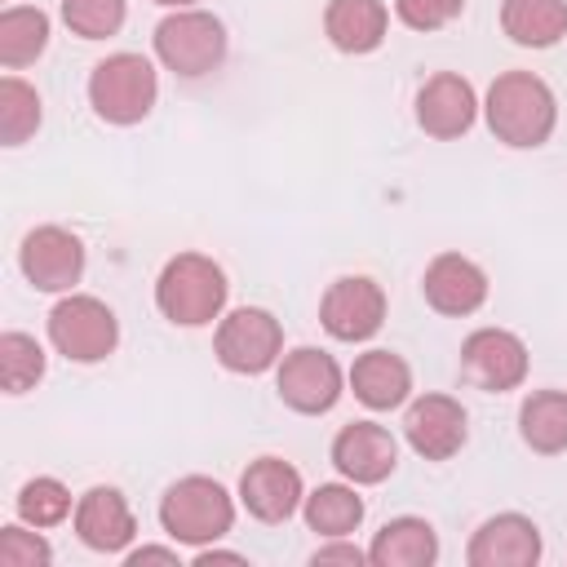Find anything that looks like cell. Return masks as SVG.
I'll return each mask as SVG.
<instances>
[{
  "instance_id": "cell-1",
  "label": "cell",
  "mask_w": 567,
  "mask_h": 567,
  "mask_svg": "<svg viewBox=\"0 0 567 567\" xmlns=\"http://www.w3.org/2000/svg\"><path fill=\"white\" fill-rule=\"evenodd\" d=\"M483 115H487V128L496 133V142H505L514 151H532V146L549 142V133L558 124V102L540 75L505 71L492 80Z\"/></svg>"
},
{
  "instance_id": "cell-2",
  "label": "cell",
  "mask_w": 567,
  "mask_h": 567,
  "mask_svg": "<svg viewBox=\"0 0 567 567\" xmlns=\"http://www.w3.org/2000/svg\"><path fill=\"white\" fill-rule=\"evenodd\" d=\"M155 306L177 328H204L226 306V275L204 252H177L155 279Z\"/></svg>"
},
{
  "instance_id": "cell-3",
  "label": "cell",
  "mask_w": 567,
  "mask_h": 567,
  "mask_svg": "<svg viewBox=\"0 0 567 567\" xmlns=\"http://www.w3.org/2000/svg\"><path fill=\"white\" fill-rule=\"evenodd\" d=\"M159 527L177 545H213L235 527V501L217 478H177L159 501Z\"/></svg>"
},
{
  "instance_id": "cell-4",
  "label": "cell",
  "mask_w": 567,
  "mask_h": 567,
  "mask_svg": "<svg viewBox=\"0 0 567 567\" xmlns=\"http://www.w3.org/2000/svg\"><path fill=\"white\" fill-rule=\"evenodd\" d=\"M159 97V75L142 53H111L89 75V106L106 124H142Z\"/></svg>"
},
{
  "instance_id": "cell-5",
  "label": "cell",
  "mask_w": 567,
  "mask_h": 567,
  "mask_svg": "<svg viewBox=\"0 0 567 567\" xmlns=\"http://www.w3.org/2000/svg\"><path fill=\"white\" fill-rule=\"evenodd\" d=\"M155 58L186 80H199L208 71L221 66L226 58V27L221 18L204 13V9H173L159 27H155Z\"/></svg>"
},
{
  "instance_id": "cell-6",
  "label": "cell",
  "mask_w": 567,
  "mask_h": 567,
  "mask_svg": "<svg viewBox=\"0 0 567 567\" xmlns=\"http://www.w3.org/2000/svg\"><path fill=\"white\" fill-rule=\"evenodd\" d=\"M49 341L71 363H102L120 341V319L106 301L89 292H66L49 310Z\"/></svg>"
},
{
  "instance_id": "cell-7",
  "label": "cell",
  "mask_w": 567,
  "mask_h": 567,
  "mask_svg": "<svg viewBox=\"0 0 567 567\" xmlns=\"http://www.w3.org/2000/svg\"><path fill=\"white\" fill-rule=\"evenodd\" d=\"M213 350H217L221 368L244 372V377H257V372H266V368L279 363V354H284V328H279V319L270 310L239 306V310H230L217 323Z\"/></svg>"
},
{
  "instance_id": "cell-8",
  "label": "cell",
  "mask_w": 567,
  "mask_h": 567,
  "mask_svg": "<svg viewBox=\"0 0 567 567\" xmlns=\"http://www.w3.org/2000/svg\"><path fill=\"white\" fill-rule=\"evenodd\" d=\"M275 385H279V399L292 412L319 416V412L337 408V399H341V368H337L332 354H323L315 346H297L279 359Z\"/></svg>"
},
{
  "instance_id": "cell-9",
  "label": "cell",
  "mask_w": 567,
  "mask_h": 567,
  "mask_svg": "<svg viewBox=\"0 0 567 567\" xmlns=\"http://www.w3.org/2000/svg\"><path fill=\"white\" fill-rule=\"evenodd\" d=\"M461 372L487 394L518 390L527 377V346L509 328H478L461 346Z\"/></svg>"
},
{
  "instance_id": "cell-10",
  "label": "cell",
  "mask_w": 567,
  "mask_h": 567,
  "mask_svg": "<svg viewBox=\"0 0 567 567\" xmlns=\"http://www.w3.org/2000/svg\"><path fill=\"white\" fill-rule=\"evenodd\" d=\"M319 323L337 341H368L385 323V292L368 275L337 279L319 301Z\"/></svg>"
},
{
  "instance_id": "cell-11",
  "label": "cell",
  "mask_w": 567,
  "mask_h": 567,
  "mask_svg": "<svg viewBox=\"0 0 567 567\" xmlns=\"http://www.w3.org/2000/svg\"><path fill=\"white\" fill-rule=\"evenodd\" d=\"M18 266L40 292H71L84 275V244L66 226H35L18 248Z\"/></svg>"
},
{
  "instance_id": "cell-12",
  "label": "cell",
  "mask_w": 567,
  "mask_h": 567,
  "mask_svg": "<svg viewBox=\"0 0 567 567\" xmlns=\"http://www.w3.org/2000/svg\"><path fill=\"white\" fill-rule=\"evenodd\" d=\"M332 465L350 478V483H385L399 465V443L385 425L377 421H354V425H341L337 439H332Z\"/></svg>"
},
{
  "instance_id": "cell-13",
  "label": "cell",
  "mask_w": 567,
  "mask_h": 567,
  "mask_svg": "<svg viewBox=\"0 0 567 567\" xmlns=\"http://www.w3.org/2000/svg\"><path fill=\"white\" fill-rule=\"evenodd\" d=\"M239 501L252 518L261 523H284L297 514V505L306 501L301 474L284 461V456H257L248 461V470L239 474Z\"/></svg>"
},
{
  "instance_id": "cell-14",
  "label": "cell",
  "mask_w": 567,
  "mask_h": 567,
  "mask_svg": "<svg viewBox=\"0 0 567 567\" xmlns=\"http://www.w3.org/2000/svg\"><path fill=\"white\" fill-rule=\"evenodd\" d=\"M474 115H478V97H474V84L456 71H439L430 75L421 89H416V124L430 133V137H461L474 128Z\"/></svg>"
},
{
  "instance_id": "cell-15",
  "label": "cell",
  "mask_w": 567,
  "mask_h": 567,
  "mask_svg": "<svg viewBox=\"0 0 567 567\" xmlns=\"http://www.w3.org/2000/svg\"><path fill=\"white\" fill-rule=\"evenodd\" d=\"M403 434L416 456L447 461L465 443V408L452 394H421L403 416Z\"/></svg>"
},
{
  "instance_id": "cell-16",
  "label": "cell",
  "mask_w": 567,
  "mask_h": 567,
  "mask_svg": "<svg viewBox=\"0 0 567 567\" xmlns=\"http://www.w3.org/2000/svg\"><path fill=\"white\" fill-rule=\"evenodd\" d=\"M421 292L439 315L461 319L487 301V275H483V266H474L461 252H439L421 275Z\"/></svg>"
},
{
  "instance_id": "cell-17",
  "label": "cell",
  "mask_w": 567,
  "mask_h": 567,
  "mask_svg": "<svg viewBox=\"0 0 567 567\" xmlns=\"http://www.w3.org/2000/svg\"><path fill=\"white\" fill-rule=\"evenodd\" d=\"M75 536L97 554H120L137 536L133 509L120 487H89L75 501Z\"/></svg>"
},
{
  "instance_id": "cell-18",
  "label": "cell",
  "mask_w": 567,
  "mask_h": 567,
  "mask_svg": "<svg viewBox=\"0 0 567 567\" xmlns=\"http://www.w3.org/2000/svg\"><path fill=\"white\" fill-rule=\"evenodd\" d=\"M465 558L470 567H532L540 563V532L523 514H496L474 532Z\"/></svg>"
},
{
  "instance_id": "cell-19",
  "label": "cell",
  "mask_w": 567,
  "mask_h": 567,
  "mask_svg": "<svg viewBox=\"0 0 567 567\" xmlns=\"http://www.w3.org/2000/svg\"><path fill=\"white\" fill-rule=\"evenodd\" d=\"M350 390H354V399L363 408L390 412V408L408 403V394H412V368L394 350H368L350 368Z\"/></svg>"
},
{
  "instance_id": "cell-20",
  "label": "cell",
  "mask_w": 567,
  "mask_h": 567,
  "mask_svg": "<svg viewBox=\"0 0 567 567\" xmlns=\"http://www.w3.org/2000/svg\"><path fill=\"white\" fill-rule=\"evenodd\" d=\"M434 558H439V536L425 518L412 514L390 518L368 545V563L377 567H430Z\"/></svg>"
},
{
  "instance_id": "cell-21",
  "label": "cell",
  "mask_w": 567,
  "mask_h": 567,
  "mask_svg": "<svg viewBox=\"0 0 567 567\" xmlns=\"http://www.w3.org/2000/svg\"><path fill=\"white\" fill-rule=\"evenodd\" d=\"M385 27L390 13L381 0H332L323 13V31L341 53H372L385 40Z\"/></svg>"
},
{
  "instance_id": "cell-22",
  "label": "cell",
  "mask_w": 567,
  "mask_h": 567,
  "mask_svg": "<svg viewBox=\"0 0 567 567\" xmlns=\"http://www.w3.org/2000/svg\"><path fill=\"white\" fill-rule=\"evenodd\" d=\"M501 31L523 49H549L567 35V0H505Z\"/></svg>"
},
{
  "instance_id": "cell-23",
  "label": "cell",
  "mask_w": 567,
  "mask_h": 567,
  "mask_svg": "<svg viewBox=\"0 0 567 567\" xmlns=\"http://www.w3.org/2000/svg\"><path fill=\"white\" fill-rule=\"evenodd\" d=\"M518 434L540 456L563 452L567 447V394L563 390H532L518 408Z\"/></svg>"
},
{
  "instance_id": "cell-24",
  "label": "cell",
  "mask_w": 567,
  "mask_h": 567,
  "mask_svg": "<svg viewBox=\"0 0 567 567\" xmlns=\"http://www.w3.org/2000/svg\"><path fill=\"white\" fill-rule=\"evenodd\" d=\"M301 514H306V527L319 532V536H350L359 523H363V501L354 487L346 483H319L306 501H301Z\"/></svg>"
},
{
  "instance_id": "cell-25",
  "label": "cell",
  "mask_w": 567,
  "mask_h": 567,
  "mask_svg": "<svg viewBox=\"0 0 567 567\" xmlns=\"http://www.w3.org/2000/svg\"><path fill=\"white\" fill-rule=\"evenodd\" d=\"M49 44V18L44 9H31V4H13L0 13V62L13 71V66H27L44 53Z\"/></svg>"
},
{
  "instance_id": "cell-26",
  "label": "cell",
  "mask_w": 567,
  "mask_h": 567,
  "mask_svg": "<svg viewBox=\"0 0 567 567\" xmlns=\"http://www.w3.org/2000/svg\"><path fill=\"white\" fill-rule=\"evenodd\" d=\"M40 93L18 80V75H4L0 80V137L4 146H22L35 128H40Z\"/></svg>"
},
{
  "instance_id": "cell-27",
  "label": "cell",
  "mask_w": 567,
  "mask_h": 567,
  "mask_svg": "<svg viewBox=\"0 0 567 567\" xmlns=\"http://www.w3.org/2000/svg\"><path fill=\"white\" fill-rule=\"evenodd\" d=\"M40 377H44V350H40V341L27 337V332H4L0 337V381H4V390L9 394H22Z\"/></svg>"
},
{
  "instance_id": "cell-28",
  "label": "cell",
  "mask_w": 567,
  "mask_h": 567,
  "mask_svg": "<svg viewBox=\"0 0 567 567\" xmlns=\"http://www.w3.org/2000/svg\"><path fill=\"white\" fill-rule=\"evenodd\" d=\"M71 514V492L58 478H31L18 492V518L31 527H53Z\"/></svg>"
},
{
  "instance_id": "cell-29",
  "label": "cell",
  "mask_w": 567,
  "mask_h": 567,
  "mask_svg": "<svg viewBox=\"0 0 567 567\" xmlns=\"http://www.w3.org/2000/svg\"><path fill=\"white\" fill-rule=\"evenodd\" d=\"M62 22L80 40H106L124 27V0H62Z\"/></svg>"
},
{
  "instance_id": "cell-30",
  "label": "cell",
  "mask_w": 567,
  "mask_h": 567,
  "mask_svg": "<svg viewBox=\"0 0 567 567\" xmlns=\"http://www.w3.org/2000/svg\"><path fill=\"white\" fill-rule=\"evenodd\" d=\"M53 563V549L44 536L9 523L0 527V567H49Z\"/></svg>"
},
{
  "instance_id": "cell-31",
  "label": "cell",
  "mask_w": 567,
  "mask_h": 567,
  "mask_svg": "<svg viewBox=\"0 0 567 567\" xmlns=\"http://www.w3.org/2000/svg\"><path fill=\"white\" fill-rule=\"evenodd\" d=\"M461 9H465V0H394L399 22L412 31H439V27L456 22Z\"/></svg>"
},
{
  "instance_id": "cell-32",
  "label": "cell",
  "mask_w": 567,
  "mask_h": 567,
  "mask_svg": "<svg viewBox=\"0 0 567 567\" xmlns=\"http://www.w3.org/2000/svg\"><path fill=\"white\" fill-rule=\"evenodd\" d=\"M310 563H315V567H319V563H350V567H359V563H368V549H359V545L332 536V545H319Z\"/></svg>"
},
{
  "instance_id": "cell-33",
  "label": "cell",
  "mask_w": 567,
  "mask_h": 567,
  "mask_svg": "<svg viewBox=\"0 0 567 567\" xmlns=\"http://www.w3.org/2000/svg\"><path fill=\"white\" fill-rule=\"evenodd\" d=\"M128 567H142V563H177V549H164V545H142L124 558Z\"/></svg>"
},
{
  "instance_id": "cell-34",
  "label": "cell",
  "mask_w": 567,
  "mask_h": 567,
  "mask_svg": "<svg viewBox=\"0 0 567 567\" xmlns=\"http://www.w3.org/2000/svg\"><path fill=\"white\" fill-rule=\"evenodd\" d=\"M155 4H168V9H195V0H155Z\"/></svg>"
}]
</instances>
